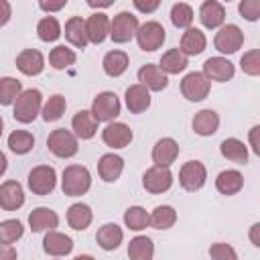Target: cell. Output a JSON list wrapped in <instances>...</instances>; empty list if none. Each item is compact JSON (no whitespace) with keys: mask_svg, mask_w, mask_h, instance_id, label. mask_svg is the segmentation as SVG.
Segmentation results:
<instances>
[{"mask_svg":"<svg viewBox=\"0 0 260 260\" xmlns=\"http://www.w3.org/2000/svg\"><path fill=\"white\" fill-rule=\"evenodd\" d=\"M87 4L89 6H102V8H106V6H112V0H102V2H95V0H87Z\"/></svg>","mask_w":260,"mask_h":260,"instance_id":"53","label":"cell"},{"mask_svg":"<svg viewBox=\"0 0 260 260\" xmlns=\"http://www.w3.org/2000/svg\"><path fill=\"white\" fill-rule=\"evenodd\" d=\"M55 185H57V175H55V169L49 165L35 167L28 173V189L35 195H49L55 189Z\"/></svg>","mask_w":260,"mask_h":260,"instance_id":"6","label":"cell"},{"mask_svg":"<svg viewBox=\"0 0 260 260\" xmlns=\"http://www.w3.org/2000/svg\"><path fill=\"white\" fill-rule=\"evenodd\" d=\"M205 45H207L205 35H203L199 28L189 26V28L183 32V37H181V49H179V51H181L185 57H187V55H199V53H203Z\"/></svg>","mask_w":260,"mask_h":260,"instance_id":"25","label":"cell"},{"mask_svg":"<svg viewBox=\"0 0 260 260\" xmlns=\"http://www.w3.org/2000/svg\"><path fill=\"white\" fill-rule=\"evenodd\" d=\"M28 225L32 232H53L59 225V215L49 207H37L28 215Z\"/></svg>","mask_w":260,"mask_h":260,"instance_id":"17","label":"cell"},{"mask_svg":"<svg viewBox=\"0 0 260 260\" xmlns=\"http://www.w3.org/2000/svg\"><path fill=\"white\" fill-rule=\"evenodd\" d=\"M47 146H49V150H51L55 156H59V158H69V156L77 154V148H79L75 134H71V132L65 130V128L53 130V132L49 134V138H47Z\"/></svg>","mask_w":260,"mask_h":260,"instance_id":"3","label":"cell"},{"mask_svg":"<svg viewBox=\"0 0 260 260\" xmlns=\"http://www.w3.org/2000/svg\"><path fill=\"white\" fill-rule=\"evenodd\" d=\"M85 32H87V41L100 45L110 35V18L104 12L91 14L87 18V22H85Z\"/></svg>","mask_w":260,"mask_h":260,"instance_id":"21","label":"cell"},{"mask_svg":"<svg viewBox=\"0 0 260 260\" xmlns=\"http://www.w3.org/2000/svg\"><path fill=\"white\" fill-rule=\"evenodd\" d=\"M148 217H150V225L152 228H156V230H169L177 221V211L171 205H158V207H154V211Z\"/></svg>","mask_w":260,"mask_h":260,"instance_id":"35","label":"cell"},{"mask_svg":"<svg viewBox=\"0 0 260 260\" xmlns=\"http://www.w3.org/2000/svg\"><path fill=\"white\" fill-rule=\"evenodd\" d=\"M238 8H240V14L250 22L260 18V2L258 0H242Z\"/></svg>","mask_w":260,"mask_h":260,"instance_id":"46","label":"cell"},{"mask_svg":"<svg viewBox=\"0 0 260 260\" xmlns=\"http://www.w3.org/2000/svg\"><path fill=\"white\" fill-rule=\"evenodd\" d=\"M20 81L14 77H2L0 79V104L2 106H10L12 102H16V98L20 95Z\"/></svg>","mask_w":260,"mask_h":260,"instance_id":"39","label":"cell"},{"mask_svg":"<svg viewBox=\"0 0 260 260\" xmlns=\"http://www.w3.org/2000/svg\"><path fill=\"white\" fill-rule=\"evenodd\" d=\"M8 146L14 154H26L32 150L35 146V138L30 132L26 130H14L10 136H8Z\"/></svg>","mask_w":260,"mask_h":260,"instance_id":"36","label":"cell"},{"mask_svg":"<svg viewBox=\"0 0 260 260\" xmlns=\"http://www.w3.org/2000/svg\"><path fill=\"white\" fill-rule=\"evenodd\" d=\"M0 260H16V250L10 244L0 242Z\"/></svg>","mask_w":260,"mask_h":260,"instance_id":"49","label":"cell"},{"mask_svg":"<svg viewBox=\"0 0 260 260\" xmlns=\"http://www.w3.org/2000/svg\"><path fill=\"white\" fill-rule=\"evenodd\" d=\"M189 63H187V57L179 51V49H171V51H167L162 57H160V71L167 75V73H171V75H175V73H181L185 67H187Z\"/></svg>","mask_w":260,"mask_h":260,"instance_id":"34","label":"cell"},{"mask_svg":"<svg viewBox=\"0 0 260 260\" xmlns=\"http://www.w3.org/2000/svg\"><path fill=\"white\" fill-rule=\"evenodd\" d=\"M37 35L41 41L45 43H53L61 37V26H59V20L55 16H45L39 20L37 24Z\"/></svg>","mask_w":260,"mask_h":260,"instance_id":"37","label":"cell"},{"mask_svg":"<svg viewBox=\"0 0 260 260\" xmlns=\"http://www.w3.org/2000/svg\"><path fill=\"white\" fill-rule=\"evenodd\" d=\"M6 167H8V160H6V156H4V152H0V175H4V171H6Z\"/></svg>","mask_w":260,"mask_h":260,"instance_id":"54","label":"cell"},{"mask_svg":"<svg viewBox=\"0 0 260 260\" xmlns=\"http://www.w3.org/2000/svg\"><path fill=\"white\" fill-rule=\"evenodd\" d=\"M65 106H67V102H65L63 95H59V93L51 95V98L47 100V104L43 106V120H45V122H55V120H59V118L63 116V112H65Z\"/></svg>","mask_w":260,"mask_h":260,"instance_id":"40","label":"cell"},{"mask_svg":"<svg viewBox=\"0 0 260 260\" xmlns=\"http://www.w3.org/2000/svg\"><path fill=\"white\" fill-rule=\"evenodd\" d=\"M65 39L77 47V49H85L87 47V32H85V20L81 16H71L65 22Z\"/></svg>","mask_w":260,"mask_h":260,"instance_id":"26","label":"cell"},{"mask_svg":"<svg viewBox=\"0 0 260 260\" xmlns=\"http://www.w3.org/2000/svg\"><path fill=\"white\" fill-rule=\"evenodd\" d=\"M219 150H221L223 158H228L232 162H238V165H246L248 162V148L238 138H225L219 144Z\"/></svg>","mask_w":260,"mask_h":260,"instance_id":"30","label":"cell"},{"mask_svg":"<svg viewBox=\"0 0 260 260\" xmlns=\"http://www.w3.org/2000/svg\"><path fill=\"white\" fill-rule=\"evenodd\" d=\"M205 179H207V171L203 167V162L199 160H189L181 167L179 171V183L185 191H199L203 185H205Z\"/></svg>","mask_w":260,"mask_h":260,"instance_id":"8","label":"cell"},{"mask_svg":"<svg viewBox=\"0 0 260 260\" xmlns=\"http://www.w3.org/2000/svg\"><path fill=\"white\" fill-rule=\"evenodd\" d=\"M102 65L110 77H120L128 69V55L124 51H110V53H106Z\"/></svg>","mask_w":260,"mask_h":260,"instance_id":"33","label":"cell"},{"mask_svg":"<svg viewBox=\"0 0 260 260\" xmlns=\"http://www.w3.org/2000/svg\"><path fill=\"white\" fill-rule=\"evenodd\" d=\"M24 234V228L18 219H6L0 223V242L2 244H14Z\"/></svg>","mask_w":260,"mask_h":260,"instance_id":"43","label":"cell"},{"mask_svg":"<svg viewBox=\"0 0 260 260\" xmlns=\"http://www.w3.org/2000/svg\"><path fill=\"white\" fill-rule=\"evenodd\" d=\"M43 250L51 256H65L73 250V240L61 232H47L45 240H43Z\"/></svg>","mask_w":260,"mask_h":260,"instance_id":"20","label":"cell"},{"mask_svg":"<svg viewBox=\"0 0 260 260\" xmlns=\"http://www.w3.org/2000/svg\"><path fill=\"white\" fill-rule=\"evenodd\" d=\"M73 260H95V258H91V256L83 254V256H77V258H73Z\"/></svg>","mask_w":260,"mask_h":260,"instance_id":"55","label":"cell"},{"mask_svg":"<svg viewBox=\"0 0 260 260\" xmlns=\"http://www.w3.org/2000/svg\"><path fill=\"white\" fill-rule=\"evenodd\" d=\"M10 14H12V8L6 0H0V26H4L8 20H10Z\"/></svg>","mask_w":260,"mask_h":260,"instance_id":"48","label":"cell"},{"mask_svg":"<svg viewBox=\"0 0 260 260\" xmlns=\"http://www.w3.org/2000/svg\"><path fill=\"white\" fill-rule=\"evenodd\" d=\"M16 67L24 75H39L45 69V57L37 49H24L16 57Z\"/></svg>","mask_w":260,"mask_h":260,"instance_id":"18","label":"cell"},{"mask_svg":"<svg viewBox=\"0 0 260 260\" xmlns=\"http://www.w3.org/2000/svg\"><path fill=\"white\" fill-rule=\"evenodd\" d=\"M91 187V175L85 167L81 165H69L63 171V179H61V189L65 195L69 197H79L83 193H87Z\"/></svg>","mask_w":260,"mask_h":260,"instance_id":"1","label":"cell"},{"mask_svg":"<svg viewBox=\"0 0 260 260\" xmlns=\"http://www.w3.org/2000/svg\"><path fill=\"white\" fill-rule=\"evenodd\" d=\"M71 126L75 130V136L81 138V140H89L95 136L98 132V120L93 118V114L89 110H79L73 120H71Z\"/></svg>","mask_w":260,"mask_h":260,"instance_id":"19","label":"cell"},{"mask_svg":"<svg viewBox=\"0 0 260 260\" xmlns=\"http://www.w3.org/2000/svg\"><path fill=\"white\" fill-rule=\"evenodd\" d=\"M181 91L189 102H201L209 93V79L203 73H187L181 81Z\"/></svg>","mask_w":260,"mask_h":260,"instance_id":"10","label":"cell"},{"mask_svg":"<svg viewBox=\"0 0 260 260\" xmlns=\"http://www.w3.org/2000/svg\"><path fill=\"white\" fill-rule=\"evenodd\" d=\"M209 256H211V260H238L236 250H234L230 244H223V242H215V244H211V248H209Z\"/></svg>","mask_w":260,"mask_h":260,"instance_id":"45","label":"cell"},{"mask_svg":"<svg viewBox=\"0 0 260 260\" xmlns=\"http://www.w3.org/2000/svg\"><path fill=\"white\" fill-rule=\"evenodd\" d=\"M258 132H260V126H254L250 130V142H252V150L256 154H260V144H258Z\"/></svg>","mask_w":260,"mask_h":260,"instance_id":"51","label":"cell"},{"mask_svg":"<svg viewBox=\"0 0 260 260\" xmlns=\"http://www.w3.org/2000/svg\"><path fill=\"white\" fill-rule=\"evenodd\" d=\"M154 254V244L146 236H136L128 244V256L130 260H152Z\"/></svg>","mask_w":260,"mask_h":260,"instance_id":"32","label":"cell"},{"mask_svg":"<svg viewBox=\"0 0 260 260\" xmlns=\"http://www.w3.org/2000/svg\"><path fill=\"white\" fill-rule=\"evenodd\" d=\"M179 156V144L173 138H160L152 148V160L156 167L169 169Z\"/></svg>","mask_w":260,"mask_h":260,"instance_id":"16","label":"cell"},{"mask_svg":"<svg viewBox=\"0 0 260 260\" xmlns=\"http://www.w3.org/2000/svg\"><path fill=\"white\" fill-rule=\"evenodd\" d=\"M102 138H104V142H106L108 146H112V148H124V146H128L130 140H132V130H130L124 122H110V124L104 128Z\"/></svg>","mask_w":260,"mask_h":260,"instance_id":"13","label":"cell"},{"mask_svg":"<svg viewBox=\"0 0 260 260\" xmlns=\"http://www.w3.org/2000/svg\"><path fill=\"white\" fill-rule=\"evenodd\" d=\"M75 59H77L75 53H73L71 49H67L65 45H59V47H55V49L49 53V63H51L55 69H65V67L73 65Z\"/></svg>","mask_w":260,"mask_h":260,"instance_id":"42","label":"cell"},{"mask_svg":"<svg viewBox=\"0 0 260 260\" xmlns=\"http://www.w3.org/2000/svg\"><path fill=\"white\" fill-rule=\"evenodd\" d=\"M136 41H138V47L142 51H156L162 47L165 43V28L160 22L156 20H148L144 24L138 26L136 30Z\"/></svg>","mask_w":260,"mask_h":260,"instance_id":"5","label":"cell"},{"mask_svg":"<svg viewBox=\"0 0 260 260\" xmlns=\"http://www.w3.org/2000/svg\"><path fill=\"white\" fill-rule=\"evenodd\" d=\"M91 219H93V213H91L89 205H85V203H73V205L67 209V221H69V225H71L73 230H77V232L85 230V228L91 223Z\"/></svg>","mask_w":260,"mask_h":260,"instance_id":"31","label":"cell"},{"mask_svg":"<svg viewBox=\"0 0 260 260\" xmlns=\"http://www.w3.org/2000/svg\"><path fill=\"white\" fill-rule=\"evenodd\" d=\"M122 238H124V232H122V228L120 225H116V223H106V225H102L100 230H98V234H95V240H98V246L102 248V250H116L120 244H122Z\"/></svg>","mask_w":260,"mask_h":260,"instance_id":"27","label":"cell"},{"mask_svg":"<svg viewBox=\"0 0 260 260\" xmlns=\"http://www.w3.org/2000/svg\"><path fill=\"white\" fill-rule=\"evenodd\" d=\"M138 30V18L130 12H120L110 22V37L114 43H128Z\"/></svg>","mask_w":260,"mask_h":260,"instance_id":"7","label":"cell"},{"mask_svg":"<svg viewBox=\"0 0 260 260\" xmlns=\"http://www.w3.org/2000/svg\"><path fill=\"white\" fill-rule=\"evenodd\" d=\"M89 112L98 122H112L120 114V100L114 91H102L95 95Z\"/></svg>","mask_w":260,"mask_h":260,"instance_id":"4","label":"cell"},{"mask_svg":"<svg viewBox=\"0 0 260 260\" xmlns=\"http://www.w3.org/2000/svg\"><path fill=\"white\" fill-rule=\"evenodd\" d=\"M41 102H43V95L39 89L30 87V89L20 91V95L14 102V114H12L14 120H18L20 124H30L39 116Z\"/></svg>","mask_w":260,"mask_h":260,"instance_id":"2","label":"cell"},{"mask_svg":"<svg viewBox=\"0 0 260 260\" xmlns=\"http://www.w3.org/2000/svg\"><path fill=\"white\" fill-rule=\"evenodd\" d=\"M138 81H140V85H144L146 89H152V91H162L169 85L167 75L160 71L158 65H152V63L142 65L138 69Z\"/></svg>","mask_w":260,"mask_h":260,"instance_id":"15","label":"cell"},{"mask_svg":"<svg viewBox=\"0 0 260 260\" xmlns=\"http://www.w3.org/2000/svg\"><path fill=\"white\" fill-rule=\"evenodd\" d=\"M213 45H215V49L219 53H236L244 45V32L236 24H225L215 35Z\"/></svg>","mask_w":260,"mask_h":260,"instance_id":"11","label":"cell"},{"mask_svg":"<svg viewBox=\"0 0 260 260\" xmlns=\"http://www.w3.org/2000/svg\"><path fill=\"white\" fill-rule=\"evenodd\" d=\"M234 63L223 59V57H209L205 63H203V75L209 79V81H230L234 77Z\"/></svg>","mask_w":260,"mask_h":260,"instance_id":"12","label":"cell"},{"mask_svg":"<svg viewBox=\"0 0 260 260\" xmlns=\"http://www.w3.org/2000/svg\"><path fill=\"white\" fill-rule=\"evenodd\" d=\"M171 22L177 28H189L193 22V8L185 2H179L171 8Z\"/></svg>","mask_w":260,"mask_h":260,"instance_id":"41","label":"cell"},{"mask_svg":"<svg viewBox=\"0 0 260 260\" xmlns=\"http://www.w3.org/2000/svg\"><path fill=\"white\" fill-rule=\"evenodd\" d=\"M122 171H124V160H122V156H118V154H114V152L104 154V156L100 158V162H98V173H100V177H102L104 181H108V183L118 181L120 175H122Z\"/></svg>","mask_w":260,"mask_h":260,"instance_id":"22","label":"cell"},{"mask_svg":"<svg viewBox=\"0 0 260 260\" xmlns=\"http://www.w3.org/2000/svg\"><path fill=\"white\" fill-rule=\"evenodd\" d=\"M39 6H41L43 10H47V12H55V10L65 8V6H67V0H61V2H41Z\"/></svg>","mask_w":260,"mask_h":260,"instance_id":"50","label":"cell"},{"mask_svg":"<svg viewBox=\"0 0 260 260\" xmlns=\"http://www.w3.org/2000/svg\"><path fill=\"white\" fill-rule=\"evenodd\" d=\"M258 228H260V223H254V225H252V232H250V238H252V244H254V246H260V240H258Z\"/></svg>","mask_w":260,"mask_h":260,"instance_id":"52","label":"cell"},{"mask_svg":"<svg viewBox=\"0 0 260 260\" xmlns=\"http://www.w3.org/2000/svg\"><path fill=\"white\" fill-rule=\"evenodd\" d=\"M24 203V191L18 181H6L0 185V207L6 211H14L22 207Z\"/></svg>","mask_w":260,"mask_h":260,"instance_id":"14","label":"cell"},{"mask_svg":"<svg viewBox=\"0 0 260 260\" xmlns=\"http://www.w3.org/2000/svg\"><path fill=\"white\" fill-rule=\"evenodd\" d=\"M126 106L132 114H142L150 106V93L144 85L134 83L126 89Z\"/></svg>","mask_w":260,"mask_h":260,"instance_id":"24","label":"cell"},{"mask_svg":"<svg viewBox=\"0 0 260 260\" xmlns=\"http://www.w3.org/2000/svg\"><path fill=\"white\" fill-rule=\"evenodd\" d=\"M215 187L221 195H236L244 187V177L240 171H234V169L221 171L215 179Z\"/></svg>","mask_w":260,"mask_h":260,"instance_id":"28","label":"cell"},{"mask_svg":"<svg viewBox=\"0 0 260 260\" xmlns=\"http://www.w3.org/2000/svg\"><path fill=\"white\" fill-rule=\"evenodd\" d=\"M240 65H242V71L244 73L258 75L260 73V51L258 49H252V51L244 53L242 59H240Z\"/></svg>","mask_w":260,"mask_h":260,"instance_id":"44","label":"cell"},{"mask_svg":"<svg viewBox=\"0 0 260 260\" xmlns=\"http://www.w3.org/2000/svg\"><path fill=\"white\" fill-rule=\"evenodd\" d=\"M158 0H152V2H142V0H134V6L140 10V12H154L158 8Z\"/></svg>","mask_w":260,"mask_h":260,"instance_id":"47","label":"cell"},{"mask_svg":"<svg viewBox=\"0 0 260 260\" xmlns=\"http://www.w3.org/2000/svg\"><path fill=\"white\" fill-rule=\"evenodd\" d=\"M142 185H144V189L148 193H154V195L165 193L173 185V173L169 169H165V167H156L154 165V167L146 169V173L142 175Z\"/></svg>","mask_w":260,"mask_h":260,"instance_id":"9","label":"cell"},{"mask_svg":"<svg viewBox=\"0 0 260 260\" xmlns=\"http://www.w3.org/2000/svg\"><path fill=\"white\" fill-rule=\"evenodd\" d=\"M199 20L207 28H217L225 20V8L219 2H215V0H207L199 8Z\"/></svg>","mask_w":260,"mask_h":260,"instance_id":"23","label":"cell"},{"mask_svg":"<svg viewBox=\"0 0 260 260\" xmlns=\"http://www.w3.org/2000/svg\"><path fill=\"white\" fill-rule=\"evenodd\" d=\"M219 126V116L213 110H201L193 118V130L199 136H211L217 132Z\"/></svg>","mask_w":260,"mask_h":260,"instance_id":"29","label":"cell"},{"mask_svg":"<svg viewBox=\"0 0 260 260\" xmlns=\"http://www.w3.org/2000/svg\"><path fill=\"white\" fill-rule=\"evenodd\" d=\"M2 128H4V122H2V116H0V136H2Z\"/></svg>","mask_w":260,"mask_h":260,"instance_id":"56","label":"cell"},{"mask_svg":"<svg viewBox=\"0 0 260 260\" xmlns=\"http://www.w3.org/2000/svg\"><path fill=\"white\" fill-rule=\"evenodd\" d=\"M124 223H126L130 230L140 232V230H144V228L150 223V217H148V213H146L144 207L134 205V207H128V209H126V213H124Z\"/></svg>","mask_w":260,"mask_h":260,"instance_id":"38","label":"cell"}]
</instances>
